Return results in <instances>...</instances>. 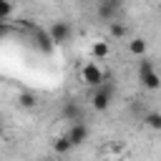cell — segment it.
Listing matches in <instances>:
<instances>
[{
    "label": "cell",
    "instance_id": "7a4b0ae2",
    "mask_svg": "<svg viewBox=\"0 0 161 161\" xmlns=\"http://www.w3.org/2000/svg\"><path fill=\"white\" fill-rule=\"evenodd\" d=\"M113 93H116V86H113L111 80H106L103 86L93 88L91 106H93L96 111H108V106H111V101H113Z\"/></svg>",
    "mask_w": 161,
    "mask_h": 161
},
{
    "label": "cell",
    "instance_id": "8fae6325",
    "mask_svg": "<svg viewBox=\"0 0 161 161\" xmlns=\"http://www.w3.org/2000/svg\"><path fill=\"white\" fill-rule=\"evenodd\" d=\"M146 40L143 38H133V40H128V53L131 55H136V58H146Z\"/></svg>",
    "mask_w": 161,
    "mask_h": 161
},
{
    "label": "cell",
    "instance_id": "4fadbf2b",
    "mask_svg": "<svg viewBox=\"0 0 161 161\" xmlns=\"http://www.w3.org/2000/svg\"><path fill=\"white\" fill-rule=\"evenodd\" d=\"M70 148H73V143H70V138H68V136H58V138L53 141V151H55V153H60V156H63V153H68Z\"/></svg>",
    "mask_w": 161,
    "mask_h": 161
},
{
    "label": "cell",
    "instance_id": "8992f818",
    "mask_svg": "<svg viewBox=\"0 0 161 161\" xmlns=\"http://www.w3.org/2000/svg\"><path fill=\"white\" fill-rule=\"evenodd\" d=\"M96 13H98L101 20H106V23L111 25V23H116L118 15H121V3H116V0H101V5H98Z\"/></svg>",
    "mask_w": 161,
    "mask_h": 161
},
{
    "label": "cell",
    "instance_id": "52a82bcc",
    "mask_svg": "<svg viewBox=\"0 0 161 161\" xmlns=\"http://www.w3.org/2000/svg\"><path fill=\"white\" fill-rule=\"evenodd\" d=\"M65 136L70 138V143H73V148H75V146H83V143L88 141L91 128H88V123H86V121H80V123H70V128H68V133H65Z\"/></svg>",
    "mask_w": 161,
    "mask_h": 161
},
{
    "label": "cell",
    "instance_id": "9a60e30c",
    "mask_svg": "<svg viewBox=\"0 0 161 161\" xmlns=\"http://www.w3.org/2000/svg\"><path fill=\"white\" fill-rule=\"evenodd\" d=\"M13 3H8V0H0V20H8L10 15H13Z\"/></svg>",
    "mask_w": 161,
    "mask_h": 161
},
{
    "label": "cell",
    "instance_id": "5bb4252c",
    "mask_svg": "<svg viewBox=\"0 0 161 161\" xmlns=\"http://www.w3.org/2000/svg\"><path fill=\"white\" fill-rule=\"evenodd\" d=\"M108 35H111V38H126V35H128V28H126V23H121V20L111 23V25H108Z\"/></svg>",
    "mask_w": 161,
    "mask_h": 161
},
{
    "label": "cell",
    "instance_id": "2e32d148",
    "mask_svg": "<svg viewBox=\"0 0 161 161\" xmlns=\"http://www.w3.org/2000/svg\"><path fill=\"white\" fill-rule=\"evenodd\" d=\"M43 161H53V158H43Z\"/></svg>",
    "mask_w": 161,
    "mask_h": 161
},
{
    "label": "cell",
    "instance_id": "5b68a950",
    "mask_svg": "<svg viewBox=\"0 0 161 161\" xmlns=\"http://www.w3.org/2000/svg\"><path fill=\"white\" fill-rule=\"evenodd\" d=\"M60 118L63 121H70V123H80V121H86V111H83V106L78 101H63Z\"/></svg>",
    "mask_w": 161,
    "mask_h": 161
},
{
    "label": "cell",
    "instance_id": "30bf717a",
    "mask_svg": "<svg viewBox=\"0 0 161 161\" xmlns=\"http://www.w3.org/2000/svg\"><path fill=\"white\" fill-rule=\"evenodd\" d=\"M141 123L148 126L151 131H161V111H148V113H143Z\"/></svg>",
    "mask_w": 161,
    "mask_h": 161
},
{
    "label": "cell",
    "instance_id": "3957f363",
    "mask_svg": "<svg viewBox=\"0 0 161 161\" xmlns=\"http://www.w3.org/2000/svg\"><path fill=\"white\" fill-rule=\"evenodd\" d=\"M80 78H83V83L91 86V88H98V86L106 83V73H103V68H101L96 60H88V63L80 68Z\"/></svg>",
    "mask_w": 161,
    "mask_h": 161
},
{
    "label": "cell",
    "instance_id": "6da1fadb",
    "mask_svg": "<svg viewBox=\"0 0 161 161\" xmlns=\"http://www.w3.org/2000/svg\"><path fill=\"white\" fill-rule=\"evenodd\" d=\"M138 80L146 91H158L161 88V73L156 70L153 60H148V58L138 60Z\"/></svg>",
    "mask_w": 161,
    "mask_h": 161
},
{
    "label": "cell",
    "instance_id": "7c38bea8",
    "mask_svg": "<svg viewBox=\"0 0 161 161\" xmlns=\"http://www.w3.org/2000/svg\"><path fill=\"white\" fill-rule=\"evenodd\" d=\"M108 53H111V45H108L106 40H96V43L91 45V55H93L96 60H103Z\"/></svg>",
    "mask_w": 161,
    "mask_h": 161
},
{
    "label": "cell",
    "instance_id": "9c48e42d",
    "mask_svg": "<svg viewBox=\"0 0 161 161\" xmlns=\"http://www.w3.org/2000/svg\"><path fill=\"white\" fill-rule=\"evenodd\" d=\"M18 106H20V108H25V111H33V108L38 106L35 93H30V91H20V93H18Z\"/></svg>",
    "mask_w": 161,
    "mask_h": 161
},
{
    "label": "cell",
    "instance_id": "277c9868",
    "mask_svg": "<svg viewBox=\"0 0 161 161\" xmlns=\"http://www.w3.org/2000/svg\"><path fill=\"white\" fill-rule=\"evenodd\" d=\"M48 33H50V38H53L55 45H65V43L73 38V25H70L68 20H55V23L48 28Z\"/></svg>",
    "mask_w": 161,
    "mask_h": 161
},
{
    "label": "cell",
    "instance_id": "ba28073f",
    "mask_svg": "<svg viewBox=\"0 0 161 161\" xmlns=\"http://www.w3.org/2000/svg\"><path fill=\"white\" fill-rule=\"evenodd\" d=\"M33 30V38H35V43H38V48L45 53V55H50L53 50H55V43H53V38H50V33L48 30H43V28H30Z\"/></svg>",
    "mask_w": 161,
    "mask_h": 161
}]
</instances>
